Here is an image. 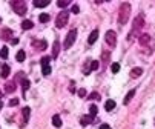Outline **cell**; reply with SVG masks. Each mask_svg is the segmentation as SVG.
<instances>
[{
  "instance_id": "obj_1",
  "label": "cell",
  "mask_w": 155,
  "mask_h": 129,
  "mask_svg": "<svg viewBox=\"0 0 155 129\" xmlns=\"http://www.w3.org/2000/svg\"><path fill=\"white\" fill-rule=\"evenodd\" d=\"M143 25H144V15L143 14H140V15H137L135 18H134V23H132V31L129 32V37H127V40L130 41L132 38H134L135 35H141L140 34V31H141V28H143Z\"/></svg>"
},
{
  "instance_id": "obj_2",
  "label": "cell",
  "mask_w": 155,
  "mask_h": 129,
  "mask_svg": "<svg viewBox=\"0 0 155 129\" xmlns=\"http://www.w3.org/2000/svg\"><path fill=\"white\" fill-rule=\"evenodd\" d=\"M130 17V3L124 2L120 5V11H118V25L123 26L127 23V20Z\"/></svg>"
},
{
  "instance_id": "obj_3",
  "label": "cell",
  "mask_w": 155,
  "mask_h": 129,
  "mask_svg": "<svg viewBox=\"0 0 155 129\" xmlns=\"http://www.w3.org/2000/svg\"><path fill=\"white\" fill-rule=\"evenodd\" d=\"M11 8L18 15H25L26 14V2H23V0H12V2H11Z\"/></svg>"
},
{
  "instance_id": "obj_4",
  "label": "cell",
  "mask_w": 155,
  "mask_h": 129,
  "mask_svg": "<svg viewBox=\"0 0 155 129\" xmlns=\"http://www.w3.org/2000/svg\"><path fill=\"white\" fill-rule=\"evenodd\" d=\"M68 20H69V12H68V11H61V12L57 15V18H55V25H57V28H58V29L64 28L66 23H68Z\"/></svg>"
},
{
  "instance_id": "obj_5",
  "label": "cell",
  "mask_w": 155,
  "mask_h": 129,
  "mask_svg": "<svg viewBox=\"0 0 155 129\" xmlns=\"http://www.w3.org/2000/svg\"><path fill=\"white\" fill-rule=\"evenodd\" d=\"M75 38H77V29H71V31L68 32V35H66L64 41H63V48H64V49H69V48L74 45Z\"/></svg>"
},
{
  "instance_id": "obj_6",
  "label": "cell",
  "mask_w": 155,
  "mask_h": 129,
  "mask_svg": "<svg viewBox=\"0 0 155 129\" xmlns=\"http://www.w3.org/2000/svg\"><path fill=\"white\" fill-rule=\"evenodd\" d=\"M104 40H106V43L110 46V48H114L115 45H117V34H115V31H107L106 32V35H104Z\"/></svg>"
},
{
  "instance_id": "obj_7",
  "label": "cell",
  "mask_w": 155,
  "mask_h": 129,
  "mask_svg": "<svg viewBox=\"0 0 155 129\" xmlns=\"http://www.w3.org/2000/svg\"><path fill=\"white\" fill-rule=\"evenodd\" d=\"M21 115H23V120H21L20 126H21V127H25V126H26V123H28V120H29V117H31V109H29L28 106L21 109Z\"/></svg>"
},
{
  "instance_id": "obj_8",
  "label": "cell",
  "mask_w": 155,
  "mask_h": 129,
  "mask_svg": "<svg viewBox=\"0 0 155 129\" xmlns=\"http://www.w3.org/2000/svg\"><path fill=\"white\" fill-rule=\"evenodd\" d=\"M46 46H48V43H46L45 40H34V41H32V48H35V49H38V51H45Z\"/></svg>"
},
{
  "instance_id": "obj_9",
  "label": "cell",
  "mask_w": 155,
  "mask_h": 129,
  "mask_svg": "<svg viewBox=\"0 0 155 129\" xmlns=\"http://www.w3.org/2000/svg\"><path fill=\"white\" fill-rule=\"evenodd\" d=\"M138 41H140V45L147 46L149 43H150V35H149V34H141V35L138 37Z\"/></svg>"
},
{
  "instance_id": "obj_10",
  "label": "cell",
  "mask_w": 155,
  "mask_h": 129,
  "mask_svg": "<svg viewBox=\"0 0 155 129\" xmlns=\"http://www.w3.org/2000/svg\"><path fill=\"white\" fill-rule=\"evenodd\" d=\"M58 51H60V41L58 40H54V45H52V57L54 58H57Z\"/></svg>"
},
{
  "instance_id": "obj_11",
  "label": "cell",
  "mask_w": 155,
  "mask_h": 129,
  "mask_svg": "<svg viewBox=\"0 0 155 129\" xmlns=\"http://www.w3.org/2000/svg\"><path fill=\"white\" fill-rule=\"evenodd\" d=\"M14 91H15V81H8V83L5 84V92L11 94V92H14Z\"/></svg>"
},
{
  "instance_id": "obj_12",
  "label": "cell",
  "mask_w": 155,
  "mask_h": 129,
  "mask_svg": "<svg viewBox=\"0 0 155 129\" xmlns=\"http://www.w3.org/2000/svg\"><path fill=\"white\" fill-rule=\"evenodd\" d=\"M92 120H94V117H91V115H83L80 118V123H81V126H87L89 123H92Z\"/></svg>"
},
{
  "instance_id": "obj_13",
  "label": "cell",
  "mask_w": 155,
  "mask_h": 129,
  "mask_svg": "<svg viewBox=\"0 0 155 129\" xmlns=\"http://www.w3.org/2000/svg\"><path fill=\"white\" fill-rule=\"evenodd\" d=\"M97 37H98V29H94V31H92V32L89 34V38H87V41H89V45H92V43H95Z\"/></svg>"
},
{
  "instance_id": "obj_14",
  "label": "cell",
  "mask_w": 155,
  "mask_h": 129,
  "mask_svg": "<svg viewBox=\"0 0 155 129\" xmlns=\"http://www.w3.org/2000/svg\"><path fill=\"white\" fill-rule=\"evenodd\" d=\"M141 74H143V69L141 68H134V69L130 71V77L132 78H138Z\"/></svg>"
},
{
  "instance_id": "obj_15",
  "label": "cell",
  "mask_w": 155,
  "mask_h": 129,
  "mask_svg": "<svg viewBox=\"0 0 155 129\" xmlns=\"http://www.w3.org/2000/svg\"><path fill=\"white\" fill-rule=\"evenodd\" d=\"M135 95V89H132V91H129L127 94H126V97H124V100H123V103L124 104H129L130 103V100H132V97Z\"/></svg>"
},
{
  "instance_id": "obj_16",
  "label": "cell",
  "mask_w": 155,
  "mask_h": 129,
  "mask_svg": "<svg viewBox=\"0 0 155 129\" xmlns=\"http://www.w3.org/2000/svg\"><path fill=\"white\" fill-rule=\"evenodd\" d=\"M115 106H117V104H115L114 100H107V101L104 103V109H106V111H112V109H115Z\"/></svg>"
},
{
  "instance_id": "obj_17",
  "label": "cell",
  "mask_w": 155,
  "mask_h": 129,
  "mask_svg": "<svg viewBox=\"0 0 155 129\" xmlns=\"http://www.w3.org/2000/svg\"><path fill=\"white\" fill-rule=\"evenodd\" d=\"M31 86V81L28 80V78H25V80H21V91H23V95L26 94V91H28V88Z\"/></svg>"
},
{
  "instance_id": "obj_18",
  "label": "cell",
  "mask_w": 155,
  "mask_h": 129,
  "mask_svg": "<svg viewBox=\"0 0 155 129\" xmlns=\"http://www.w3.org/2000/svg\"><path fill=\"white\" fill-rule=\"evenodd\" d=\"M9 75V66H8V64H3V66H2V71H0V77H2V78H6Z\"/></svg>"
},
{
  "instance_id": "obj_19",
  "label": "cell",
  "mask_w": 155,
  "mask_h": 129,
  "mask_svg": "<svg viewBox=\"0 0 155 129\" xmlns=\"http://www.w3.org/2000/svg\"><path fill=\"white\" fill-rule=\"evenodd\" d=\"M34 26V23H32V22L31 20H23V22H21V29H31Z\"/></svg>"
},
{
  "instance_id": "obj_20",
  "label": "cell",
  "mask_w": 155,
  "mask_h": 129,
  "mask_svg": "<svg viewBox=\"0 0 155 129\" xmlns=\"http://www.w3.org/2000/svg\"><path fill=\"white\" fill-rule=\"evenodd\" d=\"M48 5H49V0H45V2H41V0H35V2H34V6H37V8H45Z\"/></svg>"
},
{
  "instance_id": "obj_21",
  "label": "cell",
  "mask_w": 155,
  "mask_h": 129,
  "mask_svg": "<svg viewBox=\"0 0 155 129\" xmlns=\"http://www.w3.org/2000/svg\"><path fill=\"white\" fill-rule=\"evenodd\" d=\"M15 58H17V61H25V58H26V54H25V51H23V49H20V51L17 52Z\"/></svg>"
},
{
  "instance_id": "obj_22",
  "label": "cell",
  "mask_w": 155,
  "mask_h": 129,
  "mask_svg": "<svg viewBox=\"0 0 155 129\" xmlns=\"http://www.w3.org/2000/svg\"><path fill=\"white\" fill-rule=\"evenodd\" d=\"M52 124H54L55 127H60V126H61V118H60V115L55 114V115L52 117Z\"/></svg>"
},
{
  "instance_id": "obj_23",
  "label": "cell",
  "mask_w": 155,
  "mask_h": 129,
  "mask_svg": "<svg viewBox=\"0 0 155 129\" xmlns=\"http://www.w3.org/2000/svg\"><path fill=\"white\" fill-rule=\"evenodd\" d=\"M101 60H103V68L107 64V61H109V52L107 51H104L103 54H101Z\"/></svg>"
},
{
  "instance_id": "obj_24",
  "label": "cell",
  "mask_w": 155,
  "mask_h": 129,
  "mask_svg": "<svg viewBox=\"0 0 155 129\" xmlns=\"http://www.w3.org/2000/svg\"><path fill=\"white\" fill-rule=\"evenodd\" d=\"M38 20L41 22V23H48V22L51 20V17H49L48 14H40V17H38Z\"/></svg>"
},
{
  "instance_id": "obj_25",
  "label": "cell",
  "mask_w": 155,
  "mask_h": 129,
  "mask_svg": "<svg viewBox=\"0 0 155 129\" xmlns=\"http://www.w3.org/2000/svg\"><path fill=\"white\" fill-rule=\"evenodd\" d=\"M100 68V63L97 60H91V71H97Z\"/></svg>"
},
{
  "instance_id": "obj_26",
  "label": "cell",
  "mask_w": 155,
  "mask_h": 129,
  "mask_svg": "<svg viewBox=\"0 0 155 129\" xmlns=\"http://www.w3.org/2000/svg\"><path fill=\"white\" fill-rule=\"evenodd\" d=\"M2 35H3L2 38H11L12 37V32H11V29H3L2 31Z\"/></svg>"
},
{
  "instance_id": "obj_27",
  "label": "cell",
  "mask_w": 155,
  "mask_h": 129,
  "mask_svg": "<svg viewBox=\"0 0 155 129\" xmlns=\"http://www.w3.org/2000/svg\"><path fill=\"white\" fill-rule=\"evenodd\" d=\"M49 60H51L49 57H43V58L40 60V64H41V68H43V66H49Z\"/></svg>"
},
{
  "instance_id": "obj_28",
  "label": "cell",
  "mask_w": 155,
  "mask_h": 129,
  "mask_svg": "<svg viewBox=\"0 0 155 129\" xmlns=\"http://www.w3.org/2000/svg\"><path fill=\"white\" fill-rule=\"evenodd\" d=\"M8 54H9V52H8V48H6V46H3L2 49H0V57H2V58H6Z\"/></svg>"
},
{
  "instance_id": "obj_29",
  "label": "cell",
  "mask_w": 155,
  "mask_h": 129,
  "mask_svg": "<svg viewBox=\"0 0 155 129\" xmlns=\"http://www.w3.org/2000/svg\"><path fill=\"white\" fill-rule=\"evenodd\" d=\"M97 111H98V109H97V106L92 104V106L89 108V115H91V117H95V115H97Z\"/></svg>"
},
{
  "instance_id": "obj_30",
  "label": "cell",
  "mask_w": 155,
  "mask_h": 129,
  "mask_svg": "<svg viewBox=\"0 0 155 129\" xmlns=\"http://www.w3.org/2000/svg\"><path fill=\"white\" fill-rule=\"evenodd\" d=\"M57 5H58L60 8H66V6L69 5V0H58V2H57Z\"/></svg>"
},
{
  "instance_id": "obj_31",
  "label": "cell",
  "mask_w": 155,
  "mask_h": 129,
  "mask_svg": "<svg viewBox=\"0 0 155 129\" xmlns=\"http://www.w3.org/2000/svg\"><path fill=\"white\" fill-rule=\"evenodd\" d=\"M110 69H112V72H114V74H117V72L120 71V64H118V63H112V66H110Z\"/></svg>"
},
{
  "instance_id": "obj_32",
  "label": "cell",
  "mask_w": 155,
  "mask_h": 129,
  "mask_svg": "<svg viewBox=\"0 0 155 129\" xmlns=\"http://www.w3.org/2000/svg\"><path fill=\"white\" fill-rule=\"evenodd\" d=\"M41 71H43V75H49L51 74V66H43Z\"/></svg>"
},
{
  "instance_id": "obj_33",
  "label": "cell",
  "mask_w": 155,
  "mask_h": 129,
  "mask_svg": "<svg viewBox=\"0 0 155 129\" xmlns=\"http://www.w3.org/2000/svg\"><path fill=\"white\" fill-rule=\"evenodd\" d=\"M89 98L91 100H100V94L98 92H92V94H89Z\"/></svg>"
},
{
  "instance_id": "obj_34",
  "label": "cell",
  "mask_w": 155,
  "mask_h": 129,
  "mask_svg": "<svg viewBox=\"0 0 155 129\" xmlns=\"http://www.w3.org/2000/svg\"><path fill=\"white\" fill-rule=\"evenodd\" d=\"M74 14H78L80 12V8H78V5H72V9H71Z\"/></svg>"
},
{
  "instance_id": "obj_35",
  "label": "cell",
  "mask_w": 155,
  "mask_h": 129,
  "mask_svg": "<svg viewBox=\"0 0 155 129\" xmlns=\"http://www.w3.org/2000/svg\"><path fill=\"white\" fill-rule=\"evenodd\" d=\"M8 104H9V106H15V104H18V100H17V98H12V100H9Z\"/></svg>"
},
{
  "instance_id": "obj_36",
  "label": "cell",
  "mask_w": 155,
  "mask_h": 129,
  "mask_svg": "<svg viewBox=\"0 0 155 129\" xmlns=\"http://www.w3.org/2000/svg\"><path fill=\"white\" fill-rule=\"evenodd\" d=\"M78 95H80V97H86V89H83V88L78 89Z\"/></svg>"
},
{
  "instance_id": "obj_37",
  "label": "cell",
  "mask_w": 155,
  "mask_h": 129,
  "mask_svg": "<svg viewBox=\"0 0 155 129\" xmlns=\"http://www.w3.org/2000/svg\"><path fill=\"white\" fill-rule=\"evenodd\" d=\"M100 129H110V126L106 124V123H103V124H100Z\"/></svg>"
},
{
  "instance_id": "obj_38",
  "label": "cell",
  "mask_w": 155,
  "mask_h": 129,
  "mask_svg": "<svg viewBox=\"0 0 155 129\" xmlns=\"http://www.w3.org/2000/svg\"><path fill=\"white\" fill-rule=\"evenodd\" d=\"M69 91H71V92H74V91H75V88H74V81H71V86H69Z\"/></svg>"
},
{
  "instance_id": "obj_39",
  "label": "cell",
  "mask_w": 155,
  "mask_h": 129,
  "mask_svg": "<svg viewBox=\"0 0 155 129\" xmlns=\"http://www.w3.org/2000/svg\"><path fill=\"white\" fill-rule=\"evenodd\" d=\"M11 43H12V45H17V43H18V38H12Z\"/></svg>"
},
{
  "instance_id": "obj_40",
  "label": "cell",
  "mask_w": 155,
  "mask_h": 129,
  "mask_svg": "<svg viewBox=\"0 0 155 129\" xmlns=\"http://www.w3.org/2000/svg\"><path fill=\"white\" fill-rule=\"evenodd\" d=\"M2 106H3V104H2V101H0V109H2Z\"/></svg>"
},
{
  "instance_id": "obj_41",
  "label": "cell",
  "mask_w": 155,
  "mask_h": 129,
  "mask_svg": "<svg viewBox=\"0 0 155 129\" xmlns=\"http://www.w3.org/2000/svg\"><path fill=\"white\" fill-rule=\"evenodd\" d=\"M0 98H2V92H0Z\"/></svg>"
}]
</instances>
